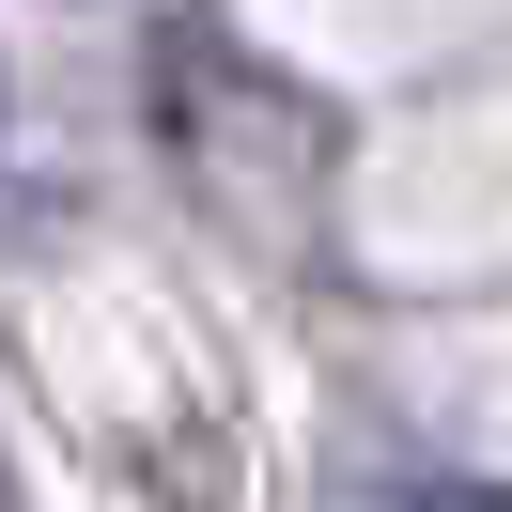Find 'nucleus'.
<instances>
[{
	"label": "nucleus",
	"instance_id": "obj_1",
	"mask_svg": "<svg viewBox=\"0 0 512 512\" xmlns=\"http://www.w3.org/2000/svg\"><path fill=\"white\" fill-rule=\"evenodd\" d=\"M0 140H16V78H0Z\"/></svg>",
	"mask_w": 512,
	"mask_h": 512
},
{
	"label": "nucleus",
	"instance_id": "obj_2",
	"mask_svg": "<svg viewBox=\"0 0 512 512\" xmlns=\"http://www.w3.org/2000/svg\"><path fill=\"white\" fill-rule=\"evenodd\" d=\"M0 512H32V497H16V466H0Z\"/></svg>",
	"mask_w": 512,
	"mask_h": 512
}]
</instances>
